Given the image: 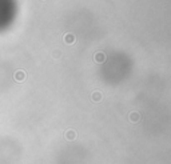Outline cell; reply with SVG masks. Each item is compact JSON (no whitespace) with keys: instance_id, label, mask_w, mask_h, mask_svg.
<instances>
[{"instance_id":"obj_3","label":"cell","mask_w":171,"mask_h":164,"mask_svg":"<svg viewBox=\"0 0 171 164\" xmlns=\"http://www.w3.org/2000/svg\"><path fill=\"white\" fill-rule=\"evenodd\" d=\"M24 78H26V75H24V72H21V71H19L18 73H15V79H16V80H19V81L24 80Z\"/></svg>"},{"instance_id":"obj_4","label":"cell","mask_w":171,"mask_h":164,"mask_svg":"<svg viewBox=\"0 0 171 164\" xmlns=\"http://www.w3.org/2000/svg\"><path fill=\"white\" fill-rule=\"evenodd\" d=\"M92 100L94 101H100L102 100V93L100 92H94L92 93Z\"/></svg>"},{"instance_id":"obj_6","label":"cell","mask_w":171,"mask_h":164,"mask_svg":"<svg viewBox=\"0 0 171 164\" xmlns=\"http://www.w3.org/2000/svg\"><path fill=\"white\" fill-rule=\"evenodd\" d=\"M66 40H67V43H71V41L74 40V39H72V35H67V39H66Z\"/></svg>"},{"instance_id":"obj_5","label":"cell","mask_w":171,"mask_h":164,"mask_svg":"<svg viewBox=\"0 0 171 164\" xmlns=\"http://www.w3.org/2000/svg\"><path fill=\"white\" fill-rule=\"evenodd\" d=\"M95 60H96V61H99V63L104 61V55H103V53H98V55H95Z\"/></svg>"},{"instance_id":"obj_1","label":"cell","mask_w":171,"mask_h":164,"mask_svg":"<svg viewBox=\"0 0 171 164\" xmlns=\"http://www.w3.org/2000/svg\"><path fill=\"white\" fill-rule=\"evenodd\" d=\"M139 120H140V115L138 112H131L130 113V121H132V123H138Z\"/></svg>"},{"instance_id":"obj_2","label":"cell","mask_w":171,"mask_h":164,"mask_svg":"<svg viewBox=\"0 0 171 164\" xmlns=\"http://www.w3.org/2000/svg\"><path fill=\"white\" fill-rule=\"evenodd\" d=\"M66 139H67V140H74V139H76V132H75V131H67V132H66Z\"/></svg>"}]
</instances>
